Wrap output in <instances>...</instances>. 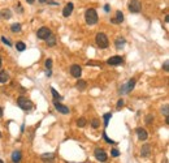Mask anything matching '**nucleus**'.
<instances>
[{"label":"nucleus","mask_w":169,"mask_h":163,"mask_svg":"<svg viewBox=\"0 0 169 163\" xmlns=\"http://www.w3.org/2000/svg\"><path fill=\"white\" fill-rule=\"evenodd\" d=\"M14 8H16V11H18L20 13H22V12H24L22 7H21V4H20V3H17V4H16V7H14Z\"/></svg>","instance_id":"obj_34"},{"label":"nucleus","mask_w":169,"mask_h":163,"mask_svg":"<svg viewBox=\"0 0 169 163\" xmlns=\"http://www.w3.org/2000/svg\"><path fill=\"white\" fill-rule=\"evenodd\" d=\"M104 11H106V12H109V11H111V8H109V5H108V4H106V5H104Z\"/></svg>","instance_id":"obj_37"},{"label":"nucleus","mask_w":169,"mask_h":163,"mask_svg":"<svg viewBox=\"0 0 169 163\" xmlns=\"http://www.w3.org/2000/svg\"><path fill=\"white\" fill-rule=\"evenodd\" d=\"M45 65H46V69H52V60H51V59H47Z\"/></svg>","instance_id":"obj_29"},{"label":"nucleus","mask_w":169,"mask_h":163,"mask_svg":"<svg viewBox=\"0 0 169 163\" xmlns=\"http://www.w3.org/2000/svg\"><path fill=\"white\" fill-rule=\"evenodd\" d=\"M91 125H92V128H98L99 125H100V123H99V120H98V119H92Z\"/></svg>","instance_id":"obj_30"},{"label":"nucleus","mask_w":169,"mask_h":163,"mask_svg":"<svg viewBox=\"0 0 169 163\" xmlns=\"http://www.w3.org/2000/svg\"><path fill=\"white\" fill-rule=\"evenodd\" d=\"M125 44H126V39H125L124 37H119V38H116V41H115V46H116L117 50L124 48Z\"/></svg>","instance_id":"obj_14"},{"label":"nucleus","mask_w":169,"mask_h":163,"mask_svg":"<svg viewBox=\"0 0 169 163\" xmlns=\"http://www.w3.org/2000/svg\"><path fill=\"white\" fill-rule=\"evenodd\" d=\"M16 48H17V51H20V52H22V51H25V48H26V44L20 41V42L16 43Z\"/></svg>","instance_id":"obj_24"},{"label":"nucleus","mask_w":169,"mask_h":163,"mask_svg":"<svg viewBox=\"0 0 169 163\" xmlns=\"http://www.w3.org/2000/svg\"><path fill=\"white\" fill-rule=\"evenodd\" d=\"M17 105H18V107L22 110V111H25V112H31V111H34V108H35V106H34V103L29 99V98H26V97H20V98H17Z\"/></svg>","instance_id":"obj_1"},{"label":"nucleus","mask_w":169,"mask_h":163,"mask_svg":"<svg viewBox=\"0 0 169 163\" xmlns=\"http://www.w3.org/2000/svg\"><path fill=\"white\" fill-rule=\"evenodd\" d=\"M2 41H3V43H4V44H7L8 47H12V43H11L8 39H7L5 37H2Z\"/></svg>","instance_id":"obj_33"},{"label":"nucleus","mask_w":169,"mask_h":163,"mask_svg":"<svg viewBox=\"0 0 169 163\" xmlns=\"http://www.w3.org/2000/svg\"><path fill=\"white\" fill-rule=\"evenodd\" d=\"M2 116H3V108L0 107V117H2Z\"/></svg>","instance_id":"obj_40"},{"label":"nucleus","mask_w":169,"mask_h":163,"mask_svg":"<svg viewBox=\"0 0 169 163\" xmlns=\"http://www.w3.org/2000/svg\"><path fill=\"white\" fill-rule=\"evenodd\" d=\"M51 93H52V97H54V101H57V102H60L63 101V95L61 94H59L56 90H55V87H51Z\"/></svg>","instance_id":"obj_20"},{"label":"nucleus","mask_w":169,"mask_h":163,"mask_svg":"<svg viewBox=\"0 0 169 163\" xmlns=\"http://www.w3.org/2000/svg\"><path fill=\"white\" fill-rule=\"evenodd\" d=\"M70 75L74 77V78H79L81 77V75H82V67L81 65H78V64H73L72 67H70Z\"/></svg>","instance_id":"obj_8"},{"label":"nucleus","mask_w":169,"mask_h":163,"mask_svg":"<svg viewBox=\"0 0 169 163\" xmlns=\"http://www.w3.org/2000/svg\"><path fill=\"white\" fill-rule=\"evenodd\" d=\"M163 68H164V71H165V72H168V71H169V63H168V60H167V62L164 63Z\"/></svg>","instance_id":"obj_36"},{"label":"nucleus","mask_w":169,"mask_h":163,"mask_svg":"<svg viewBox=\"0 0 169 163\" xmlns=\"http://www.w3.org/2000/svg\"><path fill=\"white\" fill-rule=\"evenodd\" d=\"M111 154H112V157H115V158H116V157H119V155H120V151L117 150V149H113Z\"/></svg>","instance_id":"obj_35"},{"label":"nucleus","mask_w":169,"mask_h":163,"mask_svg":"<svg viewBox=\"0 0 169 163\" xmlns=\"http://www.w3.org/2000/svg\"><path fill=\"white\" fill-rule=\"evenodd\" d=\"M26 2H27L29 4H34V2H35V0H26Z\"/></svg>","instance_id":"obj_39"},{"label":"nucleus","mask_w":169,"mask_h":163,"mask_svg":"<svg viewBox=\"0 0 169 163\" xmlns=\"http://www.w3.org/2000/svg\"><path fill=\"white\" fill-rule=\"evenodd\" d=\"M0 13H2V17L5 18V20H9V18L12 17V12H11V9H3Z\"/></svg>","instance_id":"obj_21"},{"label":"nucleus","mask_w":169,"mask_h":163,"mask_svg":"<svg viewBox=\"0 0 169 163\" xmlns=\"http://www.w3.org/2000/svg\"><path fill=\"white\" fill-rule=\"evenodd\" d=\"M103 119H104V127L107 128V127H108V124H109V120L112 119V114H111V112L104 114V115H103Z\"/></svg>","instance_id":"obj_22"},{"label":"nucleus","mask_w":169,"mask_h":163,"mask_svg":"<svg viewBox=\"0 0 169 163\" xmlns=\"http://www.w3.org/2000/svg\"><path fill=\"white\" fill-rule=\"evenodd\" d=\"M124 60H122V57L120 56V55H115V56H111L107 60V64L108 65H119V64H121Z\"/></svg>","instance_id":"obj_10"},{"label":"nucleus","mask_w":169,"mask_h":163,"mask_svg":"<svg viewBox=\"0 0 169 163\" xmlns=\"http://www.w3.org/2000/svg\"><path fill=\"white\" fill-rule=\"evenodd\" d=\"M86 124H87V121H86L85 117H79V119L77 120V125H78V127H81V128L86 127Z\"/></svg>","instance_id":"obj_25"},{"label":"nucleus","mask_w":169,"mask_h":163,"mask_svg":"<svg viewBox=\"0 0 169 163\" xmlns=\"http://www.w3.org/2000/svg\"><path fill=\"white\" fill-rule=\"evenodd\" d=\"M73 9H74V4L73 3H68L65 5V8L63 9V16L64 17H69L70 14L73 13Z\"/></svg>","instance_id":"obj_11"},{"label":"nucleus","mask_w":169,"mask_h":163,"mask_svg":"<svg viewBox=\"0 0 169 163\" xmlns=\"http://www.w3.org/2000/svg\"><path fill=\"white\" fill-rule=\"evenodd\" d=\"M135 132H137L138 140H141V141H146L147 137H148V133H147L143 128H137V129H135Z\"/></svg>","instance_id":"obj_12"},{"label":"nucleus","mask_w":169,"mask_h":163,"mask_svg":"<svg viewBox=\"0 0 169 163\" xmlns=\"http://www.w3.org/2000/svg\"><path fill=\"white\" fill-rule=\"evenodd\" d=\"M94 157L99 162H107V159H108V155H107L106 150L100 149V147H96V149L94 150Z\"/></svg>","instance_id":"obj_6"},{"label":"nucleus","mask_w":169,"mask_h":163,"mask_svg":"<svg viewBox=\"0 0 169 163\" xmlns=\"http://www.w3.org/2000/svg\"><path fill=\"white\" fill-rule=\"evenodd\" d=\"M128 8H129V11L131 13H139L142 11V4H141L139 0H130Z\"/></svg>","instance_id":"obj_5"},{"label":"nucleus","mask_w":169,"mask_h":163,"mask_svg":"<svg viewBox=\"0 0 169 163\" xmlns=\"http://www.w3.org/2000/svg\"><path fill=\"white\" fill-rule=\"evenodd\" d=\"M38 2H39L40 4H46V3H47V0H38Z\"/></svg>","instance_id":"obj_38"},{"label":"nucleus","mask_w":169,"mask_h":163,"mask_svg":"<svg viewBox=\"0 0 169 163\" xmlns=\"http://www.w3.org/2000/svg\"><path fill=\"white\" fill-rule=\"evenodd\" d=\"M0 67H2V57H0Z\"/></svg>","instance_id":"obj_41"},{"label":"nucleus","mask_w":169,"mask_h":163,"mask_svg":"<svg viewBox=\"0 0 169 163\" xmlns=\"http://www.w3.org/2000/svg\"><path fill=\"white\" fill-rule=\"evenodd\" d=\"M161 114H164V116H169V107L168 105H164L163 107H161Z\"/></svg>","instance_id":"obj_28"},{"label":"nucleus","mask_w":169,"mask_h":163,"mask_svg":"<svg viewBox=\"0 0 169 163\" xmlns=\"http://www.w3.org/2000/svg\"><path fill=\"white\" fill-rule=\"evenodd\" d=\"M21 157H22L21 151H20V150H14V151L12 153V162H14V163L21 162Z\"/></svg>","instance_id":"obj_18"},{"label":"nucleus","mask_w":169,"mask_h":163,"mask_svg":"<svg viewBox=\"0 0 169 163\" xmlns=\"http://www.w3.org/2000/svg\"><path fill=\"white\" fill-rule=\"evenodd\" d=\"M51 33H52V32H51V29H48V27H46V26H43V27L39 29L38 32H36V37H38V39L46 41Z\"/></svg>","instance_id":"obj_7"},{"label":"nucleus","mask_w":169,"mask_h":163,"mask_svg":"<svg viewBox=\"0 0 169 163\" xmlns=\"http://www.w3.org/2000/svg\"><path fill=\"white\" fill-rule=\"evenodd\" d=\"M124 21V13L121 11H117L116 12V16L113 18H111V22L112 24H121Z\"/></svg>","instance_id":"obj_13"},{"label":"nucleus","mask_w":169,"mask_h":163,"mask_svg":"<svg viewBox=\"0 0 169 163\" xmlns=\"http://www.w3.org/2000/svg\"><path fill=\"white\" fill-rule=\"evenodd\" d=\"M9 80V75L7 71H0V84H4Z\"/></svg>","instance_id":"obj_19"},{"label":"nucleus","mask_w":169,"mask_h":163,"mask_svg":"<svg viewBox=\"0 0 169 163\" xmlns=\"http://www.w3.org/2000/svg\"><path fill=\"white\" fill-rule=\"evenodd\" d=\"M76 87H77V90H79V91H85V90H86V87H87V82H86L85 80L78 78L77 84H76Z\"/></svg>","instance_id":"obj_16"},{"label":"nucleus","mask_w":169,"mask_h":163,"mask_svg":"<svg viewBox=\"0 0 169 163\" xmlns=\"http://www.w3.org/2000/svg\"><path fill=\"white\" fill-rule=\"evenodd\" d=\"M135 78H131V80H129L126 84H124V85H121L120 86V89H119V93L121 94V95H124V94H128V93H130L133 89L135 87Z\"/></svg>","instance_id":"obj_4"},{"label":"nucleus","mask_w":169,"mask_h":163,"mask_svg":"<svg viewBox=\"0 0 169 163\" xmlns=\"http://www.w3.org/2000/svg\"><path fill=\"white\" fill-rule=\"evenodd\" d=\"M0 138H2V132H0Z\"/></svg>","instance_id":"obj_43"},{"label":"nucleus","mask_w":169,"mask_h":163,"mask_svg":"<svg viewBox=\"0 0 169 163\" xmlns=\"http://www.w3.org/2000/svg\"><path fill=\"white\" fill-rule=\"evenodd\" d=\"M153 121V116L152 115H147L146 116V124H151Z\"/></svg>","instance_id":"obj_31"},{"label":"nucleus","mask_w":169,"mask_h":163,"mask_svg":"<svg viewBox=\"0 0 169 163\" xmlns=\"http://www.w3.org/2000/svg\"><path fill=\"white\" fill-rule=\"evenodd\" d=\"M42 159H51V162H52L55 159V155L52 153H46V154L42 155Z\"/></svg>","instance_id":"obj_26"},{"label":"nucleus","mask_w":169,"mask_h":163,"mask_svg":"<svg viewBox=\"0 0 169 163\" xmlns=\"http://www.w3.org/2000/svg\"><path fill=\"white\" fill-rule=\"evenodd\" d=\"M95 42H96V46L101 50H106L109 46V41H108V37L104 33H98L96 37H95Z\"/></svg>","instance_id":"obj_3"},{"label":"nucleus","mask_w":169,"mask_h":163,"mask_svg":"<svg viewBox=\"0 0 169 163\" xmlns=\"http://www.w3.org/2000/svg\"><path fill=\"white\" fill-rule=\"evenodd\" d=\"M0 163H4V161H2V159H0Z\"/></svg>","instance_id":"obj_42"},{"label":"nucleus","mask_w":169,"mask_h":163,"mask_svg":"<svg viewBox=\"0 0 169 163\" xmlns=\"http://www.w3.org/2000/svg\"><path fill=\"white\" fill-rule=\"evenodd\" d=\"M11 30L13 33H20L21 32V24H18V22H16V24H12L11 25Z\"/></svg>","instance_id":"obj_23"},{"label":"nucleus","mask_w":169,"mask_h":163,"mask_svg":"<svg viewBox=\"0 0 169 163\" xmlns=\"http://www.w3.org/2000/svg\"><path fill=\"white\" fill-rule=\"evenodd\" d=\"M54 106H55V108L59 111V112L63 114V115H68V114L70 112L69 107H67V106L61 105V103H60V102H57V101H54Z\"/></svg>","instance_id":"obj_9"},{"label":"nucleus","mask_w":169,"mask_h":163,"mask_svg":"<svg viewBox=\"0 0 169 163\" xmlns=\"http://www.w3.org/2000/svg\"><path fill=\"white\" fill-rule=\"evenodd\" d=\"M0 17H2V14H0Z\"/></svg>","instance_id":"obj_44"},{"label":"nucleus","mask_w":169,"mask_h":163,"mask_svg":"<svg viewBox=\"0 0 169 163\" xmlns=\"http://www.w3.org/2000/svg\"><path fill=\"white\" fill-rule=\"evenodd\" d=\"M103 138H104V141H106L107 144H116V142L113 141V140H111V138H109V137L107 136V133H106V131H104V132H103Z\"/></svg>","instance_id":"obj_27"},{"label":"nucleus","mask_w":169,"mask_h":163,"mask_svg":"<svg viewBox=\"0 0 169 163\" xmlns=\"http://www.w3.org/2000/svg\"><path fill=\"white\" fill-rule=\"evenodd\" d=\"M124 106V99L122 98H120L119 99V102H117V105H116V107H117V110H121V107Z\"/></svg>","instance_id":"obj_32"},{"label":"nucleus","mask_w":169,"mask_h":163,"mask_svg":"<svg viewBox=\"0 0 169 163\" xmlns=\"http://www.w3.org/2000/svg\"><path fill=\"white\" fill-rule=\"evenodd\" d=\"M99 17H98V12L94 8H89L85 12V21L87 25H95L98 22Z\"/></svg>","instance_id":"obj_2"},{"label":"nucleus","mask_w":169,"mask_h":163,"mask_svg":"<svg viewBox=\"0 0 169 163\" xmlns=\"http://www.w3.org/2000/svg\"><path fill=\"white\" fill-rule=\"evenodd\" d=\"M46 42H47V46L48 47H54V46H56V37L51 33L49 35H48V38L46 39Z\"/></svg>","instance_id":"obj_17"},{"label":"nucleus","mask_w":169,"mask_h":163,"mask_svg":"<svg viewBox=\"0 0 169 163\" xmlns=\"http://www.w3.org/2000/svg\"><path fill=\"white\" fill-rule=\"evenodd\" d=\"M150 154H151V145L150 144L143 145L142 149H141V155H142L143 158H146V157H148Z\"/></svg>","instance_id":"obj_15"}]
</instances>
